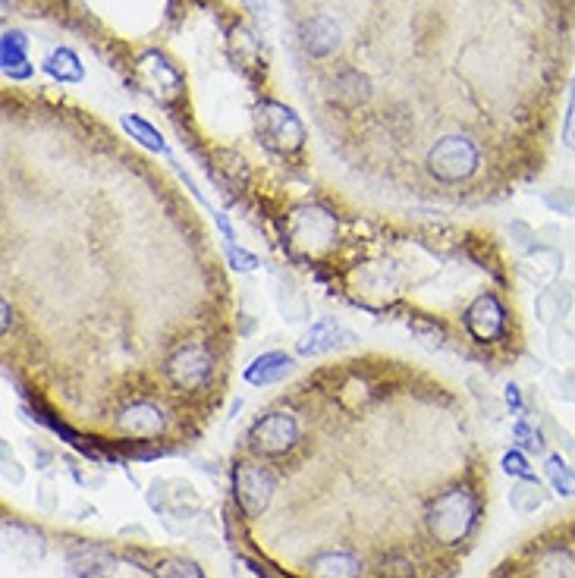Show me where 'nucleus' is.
I'll use <instances>...</instances> for the list:
<instances>
[{"instance_id": "obj_1", "label": "nucleus", "mask_w": 575, "mask_h": 578, "mask_svg": "<svg viewBox=\"0 0 575 578\" xmlns=\"http://www.w3.org/2000/svg\"><path fill=\"white\" fill-rule=\"evenodd\" d=\"M478 519V497L469 487H450L440 494L428 509V531L437 544L453 547L469 538V531Z\"/></svg>"}, {"instance_id": "obj_2", "label": "nucleus", "mask_w": 575, "mask_h": 578, "mask_svg": "<svg viewBox=\"0 0 575 578\" xmlns=\"http://www.w3.org/2000/svg\"><path fill=\"white\" fill-rule=\"evenodd\" d=\"M478 167V148L466 136H447L428 151V170L440 183H462Z\"/></svg>"}, {"instance_id": "obj_3", "label": "nucleus", "mask_w": 575, "mask_h": 578, "mask_svg": "<svg viewBox=\"0 0 575 578\" xmlns=\"http://www.w3.org/2000/svg\"><path fill=\"white\" fill-rule=\"evenodd\" d=\"M233 491L236 503L249 519H258L264 509L271 506V497L277 491V478L271 475L268 465L261 462H239L233 472Z\"/></svg>"}, {"instance_id": "obj_4", "label": "nucleus", "mask_w": 575, "mask_h": 578, "mask_svg": "<svg viewBox=\"0 0 575 578\" xmlns=\"http://www.w3.org/2000/svg\"><path fill=\"white\" fill-rule=\"evenodd\" d=\"M299 440V425L290 412H271L255 421L249 434V447L255 456H283L296 447Z\"/></svg>"}, {"instance_id": "obj_5", "label": "nucleus", "mask_w": 575, "mask_h": 578, "mask_svg": "<svg viewBox=\"0 0 575 578\" xmlns=\"http://www.w3.org/2000/svg\"><path fill=\"white\" fill-rule=\"evenodd\" d=\"M214 359L205 346H183L176 355H170L167 362V377L173 387L180 390H202L211 377Z\"/></svg>"}, {"instance_id": "obj_6", "label": "nucleus", "mask_w": 575, "mask_h": 578, "mask_svg": "<svg viewBox=\"0 0 575 578\" xmlns=\"http://www.w3.org/2000/svg\"><path fill=\"white\" fill-rule=\"evenodd\" d=\"M66 569L73 578H114L117 557L101 544H73L66 550Z\"/></svg>"}, {"instance_id": "obj_7", "label": "nucleus", "mask_w": 575, "mask_h": 578, "mask_svg": "<svg viewBox=\"0 0 575 578\" xmlns=\"http://www.w3.org/2000/svg\"><path fill=\"white\" fill-rule=\"evenodd\" d=\"M117 425L129 437H158L167 428V415L158 403H136L117 418Z\"/></svg>"}, {"instance_id": "obj_8", "label": "nucleus", "mask_w": 575, "mask_h": 578, "mask_svg": "<svg viewBox=\"0 0 575 578\" xmlns=\"http://www.w3.org/2000/svg\"><path fill=\"white\" fill-rule=\"evenodd\" d=\"M466 327L472 330V337L478 340H494L503 333V308L494 296H478L472 308L466 311Z\"/></svg>"}, {"instance_id": "obj_9", "label": "nucleus", "mask_w": 575, "mask_h": 578, "mask_svg": "<svg viewBox=\"0 0 575 578\" xmlns=\"http://www.w3.org/2000/svg\"><path fill=\"white\" fill-rule=\"evenodd\" d=\"M352 340H356V337H352L349 330H343L334 318H321L299 340V355H321V352H330V349H337L340 343H352Z\"/></svg>"}, {"instance_id": "obj_10", "label": "nucleus", "mask_w": 575, "mask_h": 578, "mask_svg": "<svg viewBox=\"0 0 575 578\" xmlns=\"http://www.w3.org/2000/svg\"><path fill=\"white\" fill-rule=\"evenodd\" d=\"M4 541H7V550H13L16 557H22L26 563H41L44 560V535L32 525L4 522Z\"/></svg>"}, {"instance_id": "obj_11", "label": "nucleus", "mask_w": 575, "mask_h": 578, "mask_svg": "<svg viewBox=\"0 0 575 578\" xmlns=\"http://www.w3.org/2000/svg\"><path fill=\"white\" fill-rule=\"evenodd\" d=\"M308 575L312 578H362V560L343 550H327L318 553L308 563Z\"/></svg>"}, {"instance_id": "obj_12", "label": "nucleus", "mask_w": 575, "mask_h": 578, "mask_svg": "<svg viewBox=\"0 0 575 578\" xmlns=\"http://www.w3.org/2000/svg\"><path fill=\"white\" fill-rule=\"evenodd\" d=\"M293 365H296V359H293V355H286V352H261L258 359L246 368V381L255 384V387L277 384L293 371Z\"/></svg>"}, {"instance_id": "obj_13", "label": "nucleus", "mask_w": 575, "mask_h": 578, "mask_svg": "<svg viewBox=\"0 0 575 578\" xmlns=\"http://www.w3.org/2000/svg\"><path fill=\"white\" fill-rule=\"evenodd\" d=\"M302 44L308 51H312L315 57H324L330 51H337L340 44V29L330 22L327 16H312L302 22Z\"/></svg>"}, {"instance_id": "obj_14", "label": "nucleus", "mask_w": 575, "mask_h": 578, "mask_svg": "<svg viewBox=\"0 0 575 578\" xmlns=\"http://www.w3.org/2000/svg\"><path fill=\"white\" fill-rule=\"evenodd\" d=\"M264 110H268V114H261V117H264V123H271V129H268L271 139H277L283 148H296L302 142V126L293 117V110H286L280 104H264Z\"/></svg>"}, {"instance_id": "obj_15", "label": "nucleus", "mask_w": 575, "mask_h": 578, "mask_svg": "<svg viewBox=\"0 0 575 578\" xmlns=\"http://www.w3.org/2000/svg\"><path fill=\"white\" fill-rule=\"evenodd\" d=\"M532 578H575V557L563 547H544L532 563Z\"/></svg>"}, {"instance_id": "obj_16", "label": "nucleus", "mask_w": 575, "mask_h": 578, "mask_svg": "<svg viewBox=\"0 0 575 578\" xmlns=\"http://www.w3.org/2000/svg\"><path fill=\"white\" fill-rule=\"evenodd\" d=\"M544 500H547V491L541 487L538 478H519V481H513V491H510L513 513L532 516V513H538V509L544 506Z\"/></svg>"}, {"instance_id": "obj_17", "label": "nucleus", "mask_w": 575, "mask_h": 578, "mask_svg": "<svg viewBox=\"0 0 575 578\" xmlns=\"http://www.w3.org/2000/svg\"><path fill=\"white\" fill-rule=\"evenodd\" d=\"M4 70L7 76H29V66H26V35L22 32H7L4 35Z\"/></svg>"}, {"instance_id": "obj_18", "label": "nucleus", "mask_w": 575, "mask_h": 578, "mask_svg": "<svg viewBox=\"0 0 575 578\" xmlns=\"http://www.w3.org/2000/svg\"><path fill=\"white\" fill-rule=\"evenodd\" d=\"M544 472H547V481L554 484L557 494L575 497V469H572V465H566L563 456H547L544 459Z\"/></svg>"}, {"instance_id": "obj_19", "label": "nucleus", "mask_w": 575, "mask_h": 578, "mask_svg": "<svg viewBox=\"0 0 575 578\" xmlns=\"http://www.w3.org/2000/svg\"><path fill=\"white\" fill-rule=\"evenodd\" d=\"M547 349L557 362L563 365H575V330L566 324H550V340Z\"/></svg>"}, {"instance_id": "obj_20", "label": "nucleus", "mask_w": 575, "mask_h": 578, "mask_svg": "<svg viewBox=\"0 0 575 578\" xmlns=\"http://www.w3.org/2000/svg\"><path fill=\"white\" fill-rule=\"evenodd\" d=\"M44 70H48V73H51L54 79H60V82H79V79H82V66H79L76 54L66 51V48L54 51V54L48 57V63H44Z\"/></svg>"}, {"instance_id": "obj_21", "label": "nucleus", "mask_w": 575, "mask_h": 578, "mask_svg": "<svg viewBox=\"0 0 575 578\" xmlns=\"http://www.w3.org/2000/svg\"><path fill=\"white\" fill-rule=\"evenodd\" d=\"M151 575L154 578H205V572L198 569L192 560H183V557H164L151 566Z\"/></svg>"}, {"instance_id": "obj_22", "label": "nucleus", "mask_w": 575, "mask_h": 578, "mask_svg": "<svg viewBox=\"0 0 575 578\" xmlns=\"http://www.w3.org/2000/svg\"><path fill=\"white\" fill-rule=\"evenodd\" d=\"M544 384L557 399H563V403H575V365L569 371H547Z\"/></svg>"}, {"instance_id": "obj_23", "label": "nucleus", "mask_w": 575, "mask_h": 578, "mask_svg": "<svg viewBox=\"0 0 575 578\" xmlns=\"http://www.w3.org/2000/svg\"><path fill=\"white\" fill-rule=\"evenodd\" d=\"M337 88H340V98H346L349 104H359V101H365L368 98V79L362 76V73H356V70H349V73H343L340 79H337Z\"/></svg>"}, {"instance_id": "obj_24", "label": "nucleus", "mask_w": 575, "mask_h": 578, "mask_svg": "<svg viewBox=\"0 0 575 578\" xmlns=\"http://www.w3.org/2000/svg\"><path fill=\"white\" fill-rule=\"evenodd\" d=\"M123 126H126L142 145H148L151 151H164V154H167V145H164V139L158 136V129L148 126L145 120H139V117H123Z\"/></svg>"}, {"instance_id": "obj_25", "label": "nucleus", "mask_w": 575, "mask_h": 578, "mask_svg": "<svg viewBox=\"0 0 575 578\" xmlns=\"http://www.w3.org/2000/svg\"><path fill=\"white\" fill-rule=\"evenodd\" d=\"M513 431H516V440H519V447H522L525 453H544L547 437H544L541 428H532L528 421H519Z\"/></svg>"}, {"instance_id": "obj_26", "label": "nucleus", "mask_w": 575, "mask_h": 578, "mask_svg": "<svg viewBox=\"0 0 575 578\" xmlns=\"http://www.w3.org/2000/svg\"><path fill=\"white\" fill-rule=\"evenodd\" d=\"M510 236H513V242H516V249L519 252H547V246H541L538 242V233L528 227V224H522V220H516V224L510 227Z\"/></svg>"}, {"instance_id": "obj_27", "label": "nucleus", "mask_w": 575, "mask_h": 578, "mask_svg": "<svg viewBox=\"0 0 575 578\" xmlns=\"http://www.w3.org/2000/svg\"><path fill=\"white\" fill-rule=\"evenodd\" d=\"M544 205L554 214H566L575 217V189H550L544 195Z\"/></svg>"}, {"instance_id": "obj_28", "label": "nucleus", "mask_w": 575, "mask_h": 578, "mask_svg": "<svg viewBox=\"0 0 575 578\" xmlns=\"http://www.w3.org/2000/svg\"><path fill=\"white\" fill-rule=\"evenodd\" d=\"M503 472L510 475V478H535L532 475V465H528V459H525V453L522 450H510V453H503Z\"/></svg>"}, {"instance_id": "obj_29", "label": "nucleus", "mask_w": 575, "mask_h": 578, "mask_svg": "<svg viewBox=\"0 0 575 578\" xmlns=\"http://www.w3.org/2000/svg\"><path fill=\"white\" fill-rule=\"evenodd\" d=\"M0 462H4V478H7L10 484H22L26 472H22V465H19V459L13 456V450H10V443H7V440L0 443Z\"/></svg>"}, {"instance_id": "obj_30", "label": "nucleus", "mask_w": 575, "mask_h": 578, "mask_svg": "<svg viewBox=\"0 0 575 578\" xmlns=\"http://www.w3.org/2000/svg\"><path fill=\"white\" fill-rule=\"evenodd\" d=\"M469 387H472L475 399L481 403V409L488 412L491 418H500V403H497V399H494L491 393H484V387H481V381H478V377H469Z\"/></svg>"}, {"instance_id": "obj_31", "label": "nucleus", "mask_w": 575, "mask_h": 578, "mask_svg": "<svg viewBox=\"0 0 575 578\" xmlns=\"http://www.w3.org/2000/svg\"><path fill=\"white\" fill-rule=\"evenodd\" d=\"M550 293H554V302H557V308H560V318L569 315V308H572V283H569V280H554Z\"/></svg>"}, {"instance_id": "obj_32", "label": "nucleus", "mask_w": 575, "mask_h": 578, "mask_svg": "<svg viewBox=\"0 0 575 578\" xmlns=\"http://www.w3.org/2000/svg\"><path fill=\"white\" fill-rule=\"evenodd\" d=\"M227 255H230L236 271H255V268H258V258H255L252 252H246V249H239V246H230Z\"/></svg>"}, {"instance_id": "obj_33", "label": "nucleus", "mask_w": 575, "mask_h": 578, "mask_svg": "<svg viewBox=\"0 0 575 578\" xmlns=\"http://www.w3.org/2000/svg\"><path fill=\"white\" fill-rule=\"evenodd\" d=\"M164 500H167V481L154 478V481H151V491H148V506L154 509V513L164 516Z\"/></svg>"}, {"instance_id": "obj_34", "label": "nucleus", "mask_w": 575, "mask_h": 578, "mask_svg": "<svg viewBox=\"0 0 575 578\" xmlns=\"http://www.w3.org/2000/svg\"><path fill=\"white\" fill-rule=\"evenodd\" d=\"M384 575L387 578H412V563L403 557H387L384 560Z\"/></svg>"}, {"instance_id": "obj_35", "label": "nucleus", "mask_w": 575, "mask_h": 578, "mask_svg": "<svg viewBox=\"0 0 575 578\" xmlns=\"http://www.w3.org/2000/svg\"><path fill=\"white\" fill-rule=\"evenodd\" d=\"M503 399H506V406H510L513 412H522V393H519V387H516V384H506Z\"/></svg>"}, {"instance_id": "obj_36", "label": "nucleus", "mask_w": 575, "mask_h": 578, "mask_svg": "<svg viewBox=\"0 0 575 578\" xmlns=\"http://www.w3.org/2000/svg\"><path fill=\"white\" fill-rule=\"evenodd\" d=\"M38 503L44 506V509H54V487H51V481H44L41 487H38Z\"/></svg>"}, {"instance_id": "obj_37", "label": "nucleus", "mask_w": 575, "mask_h": 578, "mask_svg": "<svg viewBox=\"0 0 575 578\" xmlns=\"http://www.w3.org/2000/svg\"><path fill=\"white\" fill-rule=\"evenodd\" d=\"M214 214V220H217V227H220V233H224V239L230 242V246H233V242H236V233H233V227L227 224V217L224 214H220V211H211Z\"/></svg>"}, {"instance_id": "obj_38", "label": "nucleus", "mask_w": 575, "mask_h": 578, "mask_svg": "<svg viewBox=\"0 0 575 578\" xmlns=\"http://www.w3.org/2000/svg\"><path fill=\"white\" fill-rule=\"evenodd\" d=\"M29 447H32V453H35V459H38V469H48V462H51V453L44 450V447H38L35 440H29Z\"/></svg>"}, {"instance_id": "obj_39", "label": "nucleus", "mask_w": 575, "mask_h": 578, "mask_svg": "<svg viewBox=\"0 0 575 578\" xmlns=\"http://www.w3.org/2000/svg\"><path fill=\"white\" fill-rule=\"evenodd\" d=\"M557 443H560V447H563L566 453H572V456H575V440H572V434H569L566 428H560V434H557Z\"/></svg>"}, {"instance_id": "obj_40", "label": "nucleus", "mask_w": 575, "mask_h": 578, "mask_svg": "<svg viewBox=\"0 0 575 578\" xmlns=\"http://www.w3.org/2000/svg\"><path fill=\"white\" fill-rule=\"evenodd\" d=\"M246 4H249V10H252L255 16H264V13H268V0H246Z\"/></svg>"}, {"instance_id": "obj_41", "label": "nucleus", "mask_w": 575, "mask_h": 578, "mask_svg": "<svg viewBox=\"0 0 575 578\" xmlns=\"http://www.w3.org/2000/svg\"><path fill=\"white\" fill-rule=\"evenodd\" d=\"M123 535H139V538H148V535H145V528H139V525H129V528H123Z\"/></svg>"}]
</instances>
